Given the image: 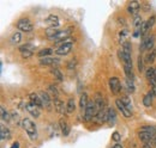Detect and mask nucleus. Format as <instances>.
<instances>
[{"label":"nucleus","mask_w":156,"mask_h":148,"mask_svg":"<svg viewBox=\"0 0 156 148\" xmlns=\"http://www.w3.org/2000/svg\"><path fill=\"white\" fill-rule=\"evenodd\" d=\"M22 126H23V128L25 129L28 136H29V139H30L31 141L37 140V129H36L35 123H34L31 119H29V118H23V119H22Z\"/></svg>","instance_id":"nucleus-1"},{"label":"nucleus","mask_w":156,"mask_h":148,"mask_svg":"<svg viewBox=\"0 0 156 148\" xmlns=\"http://www.w3.org/2000/svg\"><path fill=\"white\" fill-rule=\"evenodd\" d=\"M85 113H84V121L89 122V121H94V117L98 113V109H96V104L95 100H90L87 109H85Z\"/></svg>","instance_id":"nucleus-2"},{"label":"nucleus","mask_w":156,"mask_h":148,"mask_svg":"<svg viewBox=\"0 0 156 148\" xmlns=\"http://www.w3.org/2000/svg\"><path fill=\"white\" fill-rule=\"evenodd\" d=\"M17 29L24 32H31L34 29V25L30 23L28 18H22L17 22Z\"/></svg>","instance_id":"nucleus-3"},{"label":"nucleus","mask_w":156,"mask_h":148,"mask_svg":"<svg viewBox=\"0 0 156 148\" xmlns=\"http://www.w3.org/2000/svg\"><path fill=\"white\" fill-rule=\"evenodd\" d=\"M72 48H73V43L72 42H64L58 49L55 50V54L60 56H65L72 50Z\"/></svg>","instance_id":"nucleus-4"},{"label":"nucleus","mask_w":156,"mask_h":148,"mask_svg":"<svg viewBox=\"0 0 156 148\" xmlns=\"http://www.w3.org/2000/svg\"><path fill=\"white\" fill-rule=\"evenodd\" d=\"M71 32H72V29H65V30H59V32L55 35V36H53L52 38H49V39H52V41H54V42H58V41H61V39H66L67 37L71 35Z\"/></svg>","instance_id":"nucleus-5"},{"label":"nucleus","mask_w":156,"mask_h":148,"mask_svg":"<svg viewBox=\"0 0 156 148\" xmlns=\"http://www.w3.org/2000/svg\"><path fill=\"white\" fill-rule=\"evenodd\" d=\"M115 105H117L118 110L122 113V116H124V117L130 118V117L132 116V112L125 106V104L121 102V99H117V100H115Z\"/></svg>","instance_id":"nucleus-6"},{"label":"nucleus","mask_w":156,"mask_h":148,"mask_svg":"<svg viewBox=\"0 0 156 148\" xmlns=\"http://www.w3.org/2000/svg\"><path fill=\"white\" fill-rule=\"evenodd\" d=\"M109 89L113 93H119L121 90V85H120V80L118 79L117 76H113L109 79Z\"/></svg>","instance_id":"nucleus-7"},{"label":"nucleus","mask_w":156,"mask_h":148,"mask_svg":"<svg viewBox=\"0 0 156 148\" xmlns=\"http://www.w3.org/2000/svg\"><path fill=\"white\" fill-rule=\"evenodd\" d=\"M53 103H54V108H55V110L58 111L60 115H64V113L66 112V104H65L61 99H59L58 97H54Z\"/></svg>","instance_id":"nucleus-8"},{"label":"nucleus","mask_w":156,"mask_h":148,"mask_svg":"<svg viewBox=\"0 0 156 148\" xmlns=\"http://www.w3.org/2000/svg\"><path fill=\"white\" fill-rule=\"evenodd\" d=\"M107 121H108V116H107V111L106 110L98 111L96 113V116L94 117V122H96L98 124H102V123H105Z\"/></svg>","instance_id":"nucleus-9"},{"label":"nucleus","mask_w":156,"mask_h":148,"mask_svg":"<svg viewBox=\"0 0 156 148\" xmlns=\"http://www.w3.org/2000/svg\"><path fill=\"white\" fill-rule=\"evenodd\" d=\"M118 55L120 57V60L122 61L124 66H127V67H132V59H131V55L129 54H125L122 50H119Z\"/></svg>","instance_id":"nucleus-10"},{"label":"nucleus","mask_w":156,"mask_h":148,"mask_svg":"<svg viewBox=\"0 0 156 148\" xmlns=\"http://www.w3.org/2000/svg\"><path fill=\"white\" fill-rule=\"evenodd\" d=\"M138 137L144 143H151L153 140H154V135L153 134H149V133H145V131H139L138 133Z\"/></svg>","instance_id":"nucleus-11"},{"label":"nucleus","mask_w":156,"mask_h":148,"mask_svg":"<svg viewBox=\"0 0 156 148\" xmlns=\"http://www.w3.org/2000/svg\"><path fill=\"white\" fill-rule=\"evenodd\" d=\"M139 8H140V4H139L138 1H136V0H135V1H130L129 5H127V11H129V13L135 15V16H137Z\"/></svg>","instance_id":"nucleus-12"},{"label":"nucleus","mask_w":156,"mask_h":148,"mask_svg":"<svg viewBox=\"0 0 156 148\" xmlns=\"http://www.w3.org/2000/svg\"><path fill=\"white\" fill-rule=\"evenodd\" d=\"M59 63H60L59 59H54V57L40 59V65H42V66H54V65H59Z\"/></svg>","instance_id":"nucleus-13"},{"label":"nucleus","mask_w":156,"mask_h":148,"mask_svg":"<svg viewBox=\"0 0 156 148\" xmlns=\"http://www.w3.org/2000/svg\"><path fill=\"white\" fill-rule=\"evenodd\" d=\"M40 97L42 99V103H43V106L48 110H51V106H52V98L49 97V94L46 92H41L40 93Z\"/></svg>","instance_id":"nucleus-14"},{"label":"nucleus","mask_w":156,"mask_h":148,"mask_svg":"<svg viewBox=\"0 0 156 148\" xmlns=\"http://www.w3.org/2000/svg\"><path fill=\"white\" fill-rule=\"evenodd\" d=\"M29 98H30V102H31L34 105H36L39 109L44 108V106H43V103H42V99H41V97H40L39 94H36V93H30V94H29Z\"/></svg>","instance_id":"nucleus-15"},{"label":"nucleus","mask_w":156,"mask_h":148,"mask_svg":"<svg viewBox=\"0 0 156 148\" xmlns=\"http://www.w3.org/2000/svg\"><path fill=\"white\" fill-rule=\"evenodd\" d=\"M25 109L29 111L34 117H40V109L36 106V105H34L31 102L30 103H28V104H25Z\"/></svg>","instance_id":"nucleus-16"},{"label":"nucleus","mask_w":156,"mask_h":148,"mask_svg":"<svg viewBox=\"0 0 156 148\" xmlns=\"http://www.w3.org/2000/svg\"><path fill=\"white\" fill-rule=\"evenodd\" d=\"M59 124H60V129L62 131V135L64 136H69V134H70V126L67 124V122L64 118H60Z\"/></svg>","instance_id":"nucleus-17"},{"label":"nucleus","mask_w":156,"mask_h":148,"mask_svg":"<svg viewBox=\"0 0 156 148\" xmlns=\"http://www.w3.org/2000/svg\"><path fill=\"white\" fill-rule=\"evenodd\" d=\"M46 20H47V23L51 25V28H53V29H57L59 26V18H58V16H55V15L48 16Z\"/></svg>","instance_id":"nucleus-18"},{"label":"nucleus","mask_w":156,"mask_h":148,"mask_svg":"<svg viewBox=\"0 0 156 148\" xmlns=\"http://www.w3.org/2000/svg\"><path fill=\"white\" fill-rule=\"evenodd\" d=\"M145 39V49L148 50H153L154 49V43H155V36L154 35H149L147 37H143Z\"/></svg>","instance_id":"nucleus-19"},{"label":"nucleus","mask_w":156,"mask_h":148,"mask_svg":"<svg viewBox=\"0 0 156 148\" xmlns=\"http://www.w3.org/2000/svg\"><path fill=\"white\" fill-rule=\"evenodd\" d=\"M153 98H154V94H153L151 91H149V92L144 96V98H143V104H144L145 108H150V106H151V104H153Z\"/></svg>","instance_id":"nucleus-20"},{"label":"nucleus","mask_w":156,"mask_h":148,"mask_svg":"<svg viewBox=\"0 0 156 148\" xmlns=\"http://www.w3.org/2000/svg\"><path fill=\"white\" fill-rule=\"evenodd\" d=\"M88 104H89L88 94H87V93H83V94L80 96V98H79V108H80L82 110H85L87 106H88Z\"/></svg>","instance_id":"nucleus-21"},{"label":"nucleus","mask_w":156,"mask_h":148,"mask_svg":"<svg viewBox=\"0 0 156 148\" xmlns=\"http://www.w3.org/2000/svg\"><path fill=\"white\" fill-rule=\"evenodd\" d=\"M11 139V131L9 128H6L4 124H1V140L2 141H7V140H10Z\"/></svg>","instance_id":"nucleus-22"},{"label":"nucleus","mask_w":156,"mask_h":148,"mask_svg":"<svg viewBox=\"0 0 156 148\" xmlns=\"http://www.w3.org/2000/svg\"><path fill=\"white\" fill-rule=\"evenodd\" d=\"M76 110V103H75V99L70 98L66 103V112L67 113H73Z\"/></svg>","instance_id":"nucleus-23"},{"label":"nucleus","mask_w":156,"mask_h":148,"mask_svg":"<svg viewBox=\"0 0 156 148\" xmlns=\"http://www.w3.org/2000/svg\"><path fill=\"white\" fill-rule=\"evenodd\" d=\"M107 116H108V122H109L111 124H113V123L115 122V119H117V113H115L114 109L109 108V109L107 110Z\"/></svg>","instance_id":"nucleus-24"},{"label":"nucleus","mask_w":156,"mask_h":148,"mask_svg":"<svg viewBox=\"0 0 156 148\" xmlns=\"http://www.w3.org/2000/svg\"><path fill=\"white\" fill-rule=\"evenodd\" d=\"M52 53H53V49H52V48H44V49H41L39 53H37V56L43 59V57H47L48 55H51ZM48 57H49V56H48Z\"/></svg>","instance_id":"nucleus-25"},{"label":"nucleus","mask_w":156,"mask_h":148,"mask_svg":"<svg viewBox=\"0 0 156 148\" xmlns=\"http://www.w3.org/2000/svg\"><path fill=\"white\" fill-rule=\"evenodd\" d=\"M51 73L53 74L54 78H57L59 81H62V80H64V75H62V73L60 72V69L57 68V67H53V68L51 69Z\"/></svg>","instance_id":"nucleus-26"},{"label":"nucleus","mask_w":156,"mask_h":148,"mask_svg":"<svg viewBox=\"0 0 156 148\" xmlns=\"http://www.w3.org/2000/svg\"><path fill=\"white\" fill-rule=\"evenodd\" d=\"M143 23H144V22L142 20V17H140L139 15H137V16H135V19H133V25H135L136 30H140V28H142Z\"/></svg>","instance_id":"nucleus-27"},{"label":"nucleus","mask_w":156,"mask_h":148,"mask_svg":"<svg viewBox=\"0 0 156 148\" xmlns=\"http://www.w3.org/2000/svg\"><path fill=\"white\" fill-rule=\"evenodd\" d=\"M20 41H22V35H20V32H15L11 38H10V42L12 43V44H18L20 43Z\"/></svg>","instance_id":"nucleus-28"},{"label":"nucleus","mask_w":156,"mask_h":148,"mask_svg":"<svg viewBox=\"0 0 156 148\" xmlns=\"http://www.w3.org/2000/svg\"><path fill=\"white\" fill-rule=\"evenodd\" d=\"M155 59H156V49H153L149 54H148V56H147V59H145V62L147 63H153L154 61H155Z\"/></svg>","instance_id":"nucleus-29"},{"label":"nucleus","mask_w":156,"mask_h":148,"mask_svg":"<svg viewBox=\"0 0 156 148\" xmlns=\"http://www.w3.org/2000/svg\"><path fill=\"white\" fill-rule=\"evenodd\" d=\"M131 50H132L131 42H124V43H122V52H124L125 54L131 55Z\"/></svg>","instance_id":"nucleus-30"},{"label":"nucleus","mask_w":156,"mask_h":148,"mask_svg":"<svg viewBox=\"0 0 156 148\" xmlns=\"http://www.w3.org/2000/svg\"><path fill=\"white\" fill-rule=\"evenodd\" d=\"M1 119L2 121H6V122H10V119H11V116H10L9 111L5 110L4 106H1Z\"/></svg>","instance_id":"nucleus-31"},{"label":"nucleus","mask_w":156,"mask_h":148,"mask_svg":"<svg viewBox=\"0 0 156 148\" xmlns=\"http://www.w3.org/2000/svg\"><path fill=\"white\" fill-rule=\"evenodd\" d=\"M121 102L125 104V106H126L129 110L132 112V103H131V99H130V98L124 97V98H121Z\"/></svg>","instance_id":"nucleus-32"},{"label":"nucleus","mask_w":156,"mask_h":148,"mask_svg":"<svg viewBox=\"0 0 156 148\" xmlns=\"http://www.w3.org/2000/svg\"><path fill=\"white\" fill-rule=\"evenodd\" d=\"M126 85H127V90H129V92H131V93L135 92V84H133V80H131V79H126Z\"/></svg>","instance_id":"nucleus-33"},{"label":"nucleus","mask_w":156,"mask_h":148,"mask_svg":"<svg viewBox=\"0 0 156 148\" xmlns=\"http://www.w3.org/2000/svg\"><path fill=\"white\" fill-rule=\"evenodd\" d=\"M25 50H31V52H34V45L33 44H23V45H20V52H25Z\"/></svg>","instance_id":"nucleus-34"},{"label":"nucleus","mask_w":156,"mask_h":148,"mask_svg":"<svg viewBox=\"0 0 156 148\" xmlns=\"http://www.w3.org/2000/svg\"><path fill=\"white\" fill-rule=\"evenodd\" d=\"M137 65H138V71L142 73V72L144 71V61H143L142 55L138 56V62H137Z\"/></svg>","instance_id":"nucleus-35"},{"label":"nucleus","mask_w":156,"mask_h":148,"mask_svg":"<svg viewBox=\"0 0 156 148\" xmlns=\"http://www.w3.org/2000/svg\"><path fill=\"white\" fill-rule=\"evenodd\" d=\"M145 75H147V78H148L149 81H150L151 78H153V75H154V67H149V68L147 69V72H145Z\"/></svg>","instance_id":"nucleus-36"},{"label":"nucleus","mask_w":156,"mask_h":148,"mask_svg":"<svg viewBox=\"0 0 156 148\" xmlns=\"http://www.w3.org/2000/svg\"><path fill=\"white\" fill-rule=\"evenodd\" d=\"M20 54H22V57H23V59H29V57L33 56L34 52H31V50H25V52H22Z\"/></svg>","instance_id":"nucleus-37"},{"label":"nucleus","mask_w":156,"mask_h":148,"mask_svg":"<svg viewBox=\"0 0 156 148\" xmlns=\"http://www.w3.org/2000/svg\"><path fill=\"white\" fill-rule=\"evenodd\" d=\"M112 140H114L117 143H119V141L121 140V136H120V134H119L118 131H114V133H113V135H112Z\"/></svg>","instance_id":"nucleus-38"},{"label":"nucleus","mask_w":156,"mask_h":148,"mask_svg":"<svg viewBox=\"0 0 156 148\" xmlns=\"http://www.w3.org/2000/svg\"><path fill=\"white\" fill-rule=\"evenodd\" d=\"M155 20H156V17H155V16H151L150 18L147 20V23H148V25H149V26L151 28V26H153V25L155 24Z\"/></svg>","instance_id":"nucleus-39"},{"label":"nucleus","mask_w":156,"mask_h":148,"mask_svg":"<svg viewBox=\"0 0 156 148\" xmlns=\"http://www.w3.org/2000/svg\"><path fill=\"white\" fill-rule=\"evenodd\" d=\"M49 90H51L52 92L55 94V97H58V90L55 89V86H53V85H49Z\"/></svg>","instance_id":"nucleus-40"},{"label":"nucleus","mask_w":156,"mask_h":148,"mask_svg":"<svg viewBox=\"0 0 156 148\" xmlns=\"http://www.w3.org/2000/svg\"><path fill=\"white\" fill-rule=\"evenodd\" d=\"M20 142H17V141H16V142H13V143H12V146H11V148H20Z\"/></svg>","instance_id":"nucleus-41"},{"label":"nucleus","mask_w":156,"mask_h":148,"mask_svg":"<svg viewBox=\"0 0 156 148\" xmlns=\"http://www.w3.org/2000/svg\"><path fill=\"white\" fill-rule=\"evenodd\" d=\"M151 92L154 94V97H156V85H151Z\"/></svg>","instance_id":"nucleus-42"},{"label":"nucleus","mask_w":156,"mask_h":148,"mask_svg":"<svg viewBox=\"0 0 156 148\" xmlns=\"http://www.w3.org/2000/svg\"><path fill=\"white\" fill-rule=\"evenodd\" d=\"M143 148H151V143H144Z\"/></svg>","instance_id":"nucleus-43"},{"label":"nucleus","mask_w":156,"mask_h":148,"mask_svg":"<svg viewBox=\"0 0 156 148\" xmlns=\"http://www.w3.org/2000/svg\"><path fill=\"white\" fill-rule=\"evenodd\" d=\"M112 148H122V146H121L120 143H115V145H114V146H113Z\"/></svg>","instance_id":"nucleus-44"},{"label":"nucleus","mask_w":156,"mask_h":148,"mask_svg":"<svg viewBox=\"0 0 156 148\" xmlns=\"http://www.w3.org/2000/svg\"><path fill=\"white\" fill-rule=\"evenodd\" d=\"M153 142L156 145V133H155V135H154V140H153Z\"/></svg>","instance_id":"nucleus-45"}]
</instances>
